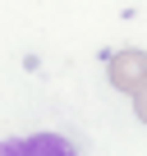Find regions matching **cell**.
I'll return each instance as SVG.
<instances>
[{
	"label": "cell",
	"instance_id": "3957f363",
	"mask_svg": "<svg viewBox=\"0 0 147 156\" xmlns=\"http://www.w3.org/2000/svg\"><path fill=\"white\" fill-rule=\"evenodd\" d=\"M133 115L147 124V87H142V92H133Z\"/></svg>",
	"mask_w": 147,
	"mask_h": 156
},
{
	"label": "cell",
	"instance_id": "7a4b0ae2",
	"mask_svg": "<svg viewBox=\"0 0 147 156\" xmlns=\"http://www.w3.org/2000/svg\"><path fill=\"white\" fill-rule=\"evenodd\" d=\"M0 156H78L69 138L60 133H28V138H9L0 142Z\"/></svg>",
	"mask_w": 147,
	"mask_h": 156
},
{
	"label": "cell",
	"instance_id": "6da1fadb",
	"mask_svg": "<svg viewBox=\"0 0 147 156\" xmlns=\"http://www.w3.org/2000/svg\"><path fill=\"white\" fill-rule=\"evenodd\" d=\"M106 78H110V87H115V92H124V97L142 92V87H147V51H138V46L115 51V55H110V64H106Z\"/></svg>",
	"mask_w": 147,
	"mask_h": 156
}]
</instances>
